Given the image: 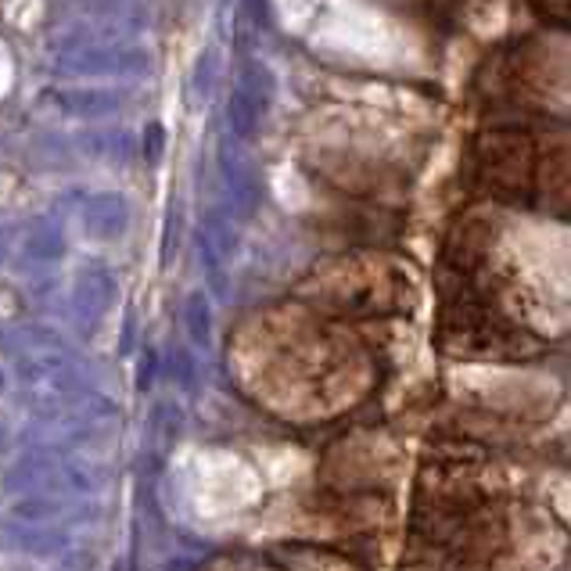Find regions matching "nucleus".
I'll list each match as a JSON object with an SVG mask.
<instances>
[{
    "label": "nucleus",
    "instance_id": "nucleus-1",
    "mask_svg": "<svg viewBox=\"0 0 571 571\" xmlns=\"http://www.w3.org/2000/svg\"><path fill=\"white\" fill-rule=\"evenodd\" d=\"M539 145L521 130H499L489 134L478 148L475 177L485 188V194L521 202L539 191Z\"/></svg>",
    "mask_w": 571,
    "mask_h": 571
}]
</instances>
